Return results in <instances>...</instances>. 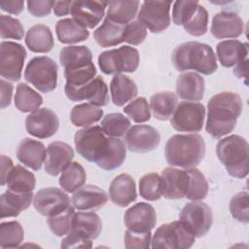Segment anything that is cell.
Here are the masks:
<instances>
[{"mask_svg": "<svg viewBox=\"0 0 249 249\" xmlns=\"http://www.w3.org/2000/svg\"><path fill=\"white\" fill-rule=\"evenodd\" d=\"M242 108V99L235 92L222 91L213 95L207 103L206 132L217 139L231 133Z\"/></svg>", "mask_w": 249, "mask_h": 249, "instance_id": "obj_1", "label": "cell"}, {"mask_svg": "<svg viewBox=\"0 0 249 249\" xmlns=\"http://www.w3.org/2000/svg\"><path fill=\"white\" fill-rule=\"evenodd\" d=\"M171 60L178 71L195 70L203 75H211L218 68L217 58L212 48L196 41L178 45L172 52Z\"/></svg>", "mask_w": 249, "mask_h": 249, "instance_id": "obj_2", "label": "cell"}, {"mask_svg": "<svg viewBox=\"0 0 249 249\" xmlns=\"http://www.w3.org/2000/svg\"><path fill=\"white\" fill-rule=\"evenodd\" d=\"M204 155L205 142L197 133L175 134L167 140L164 148L166 161L171 166L196 167Z\"/></svg>", "mask_w": 249, "mask_h": 249, "instance_id": "obj_3", "label": "cell"}, {"mask_svg": "<svg viewBox=\"0 0 249 249\" xmlns=\"http://www.w3.org/2000/svg\"><path fill=\"white\" fill-rule=\"evenodd\" d=\"M216 154L228 173L245 178L249 171V146L245 138L232 134L222 138L216 145Z\"/></svg>", "mask_w": 249, "mask_h": 249, "instance_id": "obj_4", "label": "cell"}, {"mask_svg": "<svg viewBox=\"0 0 249 249\" xmlns=\"http://www.w3.org/2000/svg\"><path fill=\"white\" fill-rule=\"evenodd\" d=\"M74 143L77 153L82 158L97 163L108 150L109 137L105 136L101 126H87L75 133Z\"/></svg>", "mask_w": 249, "mask_h": 249, "instance_id": "obj_5", "label": "cell"}, {"mask_svg": "<svg viewBox=\"0 0 249 249\" xmlns=\"http://www.w3.org/2000/svg\"><path fill=\"white\" fill-rule=\"evenodd\" d=\"M57 70L56 62L51 57L35 56L25 67L24 79L39 91L48 93L56 88Z\"/></svg>", "mask_w": 249, "mask_h": 249, "instance_id": "obj_6", "label": "cell"}, {"mask_svg": "<svg viewBox=\"0 0 249 249\" xmlns=\"http://www.w3.org/2000/svg\"><path fill=\"white\" fill-rule=\"evenodd\" d=\"M139 60L138 51L130 46L105 51L98 55L99 68L106 75L132 73L138 68Z\"/></svg>", "mask_w": 249, "mask_h": 249, "instance_id": "obj_7", "label": "cell"}, {"mask_svg": "<svg viewBox=\"0 0 249 249\" xmlns=\"http://www.w3.org/2000/svg\"><path fill=\"white\" fill-rule=\"evenodd\" d=\"M195 242L196 236L180 221H173L163 224L156 230L151 247L188 249L191 248Z\"/></svg>", "mask_w": 249, "mask_h": 249, "instance_id": "obj_8", "label": "cell"}, {"mask_svg": "<svg viewBox=\"0 0 249 249\" xmlns=\"http://www.w3.org/2000/svg\"><path fill=\"white\" fill-rule=\"evenodd\" d=\"M205 108L199 102L182 101L177 104L170 124L179 132H198L202 129Z\"/></svg>", "mask_w": 249, "mask_h": 249, "instance_id": "obj_9", "label": "cell"}, {"mask_svg": "<svg viewBox=\"0 0 249 249\" xmlns=\"http://www.w3.org/2000/svg\"><path fill=\"white\" fill-rule=\"evenodd\" d=\"M179 221L196 236L205 235L213 223L211 208L200 200L187 203L180 212Z\"/></svg>", "mask_w": 249, "mask_h": 249, "instance_id": "obj_10", "label": "cell"}, {"mask_svg": "<svg viewBox=\"0 0 249 249\" xmlns=\"http://www.w3.org/2000/svg\"><path fill=\"white\" fill-rule=\"evenodd\" d=\"M25 48L16 42L3 41L0 44V75L8 81L17 82L21 78V72L26 58Z\"/></svg>", "mask_w": 249, "mask_h": 249, "instance_id": "obj_11", "label": "cell"}, {"mask_svg": "<svg viewBox=\"0 0 249 249\" xmlns=\"http://www.w3.org/2000/svg\"><path fill=\"white\" fill-rule=\"evenodd\" d=\"M170 1H144L137 15V20L152 33H160L170 24Z\"/></svg>", "mask_w": 249, "mask_h": 249, "instance_id": "obj_12", "label": "cell"}, {"mask_svg": "<svg viewBox=\"0 0 249 249\" xmlns=\"http://www.w3.org/2000/svg\"><path fill=\"white\" fill-rule=\"evenodd\" d=\"M58 127V117L49 108H39L31 112L25 119L26 131L39 139L52 137L57 132Z\"/></svg>", "mask_w": 249, "mask_h": 249, "instance_id": "obj_13", "label": "cell"}, {"mask_svg": "<svg viewBox=\"0 0 249 249\" xmlns=\"http://www.w3.org/2000/svg\"><path fill=\"white\" fill-rule=\"evenodd\" d=\"M37 212L46 217L56 215L71 205L70 198L61 189L45 188L39 190L33 199Z\"/></svg>", "mask_w": 249, "mask_h": 249, "instance_id": "obj_14", "label": "cell"}, {"mask_svg": "<svg viewBox=\"0 0 249 249\" xmlns=\"http://www.w3.org/2000/svg\"><path fill=\"white\" fill-rule=\"evenodd\" d=\"M124 142L127 149L133 153H147L158 148L160 134L151 125L136 124L127 130Z\"/></svg>", "mask_w": 249, "mask_h": 249, "instance_id": "obj_15", "label": "cell"}, {"mask_svg": "<svg viewBox=\"0 0 249 249\" xmlns=\"http://www.w3.org/2000/svg\"><path fill=\"white\" fill-rule=\"evenodd\" d=\"M108 2L80 0L73 1L70 14L77 22L86 28L92 29L95 27L104 17L105 8Z\"/></svg>", "mask_w": 249, "mask_h": 249, "instance_id": "obj_16", "label": "cell"}, {"mask_svg": "<svg viewBox=\"0 0 249 249\" xmlns=\"http://www.w3.org/2000/svg\"><path fill=\"white\" fill-rule=\"evenodd\" d=\"M124 223L128 230L151 231L157 223L156 210L150 203L138 202L125 211Z\"/></svg>", "mask_w": 249, "mask_h": 249, "instance_id": "obj_17", "label": "cell"}, {"mask_svg": "<svg viewBox=\"0 0 249 249\" xmlns=\"http://www.w3.org/2000/svg\"><path fill=\"white\" fill-rule=\"evenodd\" d=\"M74 158L72 147L61 141L52 142L46 151L45 171L51 176H57L71 162Z\"/></svg>", "mask_w": 249, "mask_h": 249, "instance_id": "obj_18", "label": "cell"}, {"mask_svg": "<svg viewBox=\"0 0 249 249\" xmlns=\"http://www.w3.org/2000/svg\"><path fill=\"white\" fill-rule=\"evenodd\" d=\"M189 175L186 170L166 167L161 171V195L167 199H181L185 197L188 188Z\"/></svg>", "mask_w": 249, "mask_h": 249, "instance_id": "obj_19", "label": "cell"}, {"mask_svg": "<svg viewBox=\"0 0 249 249\" xmlns=\"http://www.w3.org/2000/svg\"><path fill=\"white\" fill-rule=\"evenodd\" d=\"M244 30L242 18L234 12L223 11L216 14L211 22V34L217 39L237 38Z\"/></svg>", "mask_w": 249, "mask_h": 249, "instance_id": "obj_20", "label": "cell"}, {"mask_svg": "<svg viewBox=\"0 0 249 249\" xmlns=\"http://www.w3.org/2000/svg\"><path fill=\"white\" fill-rule=\"evenodd\" d=\"M71 201L78 210L96 211L107 203L108 196L97 186L85 185L73 193Z\"/></svg>", "mask_w": 249, "mask_h": 249, "instance_id": "obj_21", "label": "cell"}, {"mask_svg": "<svg viewBox=\"0 0 249 249\" xmlns=\"http://www.w3.org/2000/svg\"><path fill=\"white\" fill-rule=\"evenodd\" d=\"M109 197L115 205L120 207H126L135 201L137 192L133 178L126 173L116 176L109 187Z\"/></svg>", "mask_w": 249, "mask_h": 249, "instance_id": "obj_22", "label": "cell"}, {"mask_svg": "<svg viewBox=\"0 0 249 249\" xmlns=\"http://www.w3.org/2000/svg\"><path fill=\"white\" fill-rule=\"evenodd\" d=\"M67 98L74 102L88 100L98 107L106 106L109 103L108 87L101 76H97L82 89L67 95Z\"/></svg>", "mask_w": 249, "mask_h": 249, "instance_id": "obj_23", "label": "cell"}, {"mask_svg": "<svg viewBox=\"0 0 249 249\" xmlns=\"http://www.w3.org/2000/svg\"><path fill=\"white\" fill-rule=\"evenodd\" d=\"M45 145L31 138H24L20 141L17 149V158L23 165L33 169L40 170L46 158Z\"/></svg>", "mask_w": 249, "mask_h": 249, "instance_id": "obj_24", "label": "cell"}, {"mask_svg": "<svg viewBox=\"0 0 249 249\" xmlns=\"http://www.w3.org/2000/svg\"><path fill=\"white\" fill-rule=\"evenodd\" d=\"M204 79L196 72H186L178 76L176 93L187 101H199L204 95Z\"/></svg>", "mask_w": 249, "mask_h": 249, "instance_id": "obj_25", "label": "cell"}, {"mask_svg": "<svg viewBox=\"0 0 249 249\" xmlns=\"http://www.w3.org/2000/svg\"><path fill=\"white\" fill-rule=\"evenodd\" d=\"M216 53L219 62L227 68L232 67L248 55V44L235 39L225 40L217 44Z\"/></svg>", "mask_w": 249, "mask_h": 249, "instance_id": "obj_26", "label": "cell"}, {"mask_svg": "<svg viewBox=\"0 0 249 249\" xmlns=\"http://www.w3.org/2000/svg\"><path fill=\"white\" fill-rule=\"evenodd\" d=\"M102 231L100 217L94 212H77L74 214L69 232L77 233L89 239H95Z\"/></svg>", "mask_w": 249, "mask_h": 249, "instance_id": "obj_27", "label": "cell"}, {"mask_svg": "<svg viewBox=\"0 0 249 249\" xmlns=\"http://www.w3.org/2000/svg\"><path fill=\"white\" fill-rule=\"evenodd\" d=\"M33 200V192L17 193L7 190L1 195V219L17 217L27 209Z\"/></svg>", "mask_w": 249, "mask_h": 249, "instance_id": "obj_28", "label": "cell"}, {"mask_svg": "<svg viewBox=\"0 0 249 249\" xmlns=\"http://www.w3.org/2000/svg\"><path fill=\"white\" fill-rule=\"evenodd\" d=\"M138 89L135 82L124 74H116L110 83L112 102L116 106H124L137 95Z\"/></svg>", "mask_w": 249, "mask_h": 249, "instance_id": "obj_29", "label": "cell"}, {"mask_svg": "<svg viewBox=\"0 0 249 249\" xmlns=\"http://www.w3.org/2000/svg\"><path fill=\"white\" fill-rule=\"evenodd\" d=\"M126 24L119 23L105 18L103 23L94 30L93 38L101 48L113 47L124 42Z\"/></svg>", "mask_w": 249, "mask_h": 249, "instance_id": "obj_30", "label": "cell"}, {"mask_svg": "<svg viewBox=\"0 0 249 249\" xmlns=\"http://www.w3.org/2000/svg\"><path fill=\"white\" fill-rule=\"evenodd\" d=\"M25 45L33 53L51 52L54 41L50 27L40 23L31 26L25 35Z\"/></svg>", "mask_w": 249, "mask_h": 249, "instance_id": "obj_31", "label": "cell"}, {"mask_svg": "<svg viewBox=\"0 0 249 249\" xmlns=\"http://www.w3.org/2000/svg\"><path fill=\"white\" fill-rule=\"evenodd\" d=\"M55 33L60 43L69 45L86 41L89 36V31L73 18L59 19L55 24Z\"/></svg>", "mask_w": 249, "mask_h": 249, "instance_id": "obj_32", "label": "cell"}, {"mask_svg": "<svg viewBox=\"0 0 249 249\" xmlns=\"http://www.w3.org/2000/svg\"><path fill=\"white\" fill-rule=\"evenodd\" d=\"M139 4L140 3L137 0L110 1L108 2L106 18L119 23L127 24V22H131L136 17Z\"/></svg>", "mask_w": 249, "mask_h": 249, "instance_id": "obj_33", "label": "cell"}, {"mask_svg": "<svg viewBox=\"0 0 249 249\" xmlns=\"http://www.w3.org/2000/svg\"><path fill=\"white\" fill-rule=\"evenodd\" d=\"M150 105L156 119L166 121L171 118L176 109L177 96L172 91H160L151 96Z\"/></svg>", "mask_w": 249, "mask_h": 249, "instance_id": "obj_34", "label": "cell"}, {"mask_svg": "<svg viewBox=\"0 0 249 249\" xmlns=\"http://www.w3.org/2000/svg\"><path fill=\"white\" fill-rule=\"evenodd\" d=\"M126 157V148L124 142L119 137L109 136V147L105 156L96 163L104 170H114L119 168Z\"/></svg>", "mask_w": 249, "mask_h": 249, "instance_id": "obj_35", "label": "cell"}, {"mask_svg": "<svg viewBox=\"0 0 249 249\" xmlns=\"http://www.w3.org/2000/svg\"><path fill=\"white\" fill-rule=\"evenodd\" d=\"M7 190L17 193L33 192L36 186L35 175L21 165H16L7 179Z\"/></svg>", "mask_w": 249, "mask_h": 249, "instance_id": "obj_36", "label": "cell"}, {"mask_svg": "<svg viewBox=\"0 0 249 249\" xmlns=\"http://www.w3.org/2000/svg\"><path fill=\"white\" fill-rule=\"evenodd\" d=\"M103 110L91 103L75 105L70 112V121L75 126H89L101 120Z\"/></svg>", "mask_w": 249, "mask_h": 249, "instance_id": "obj_37", "label": "cell"}, {"mask_svg": "<svg viewBox=\"0 0 249 249\" xmlns=\"http://www.w3.org/2000/svg\"><path fill=\"white\" fill-rule=\"evenodd\" d=\"M43 104V97L29 86L20 83L17 86L15 94V106L23 113L33 112Z\"/></svg>", "mask_w": 249, "mask_h": 249, "instance_id": "obj_38", "label": "cell"}, {"mask_svg": "<svg viewBox=\"0 0 249 249\" xmlns=\"http://www.w3.org/2000/svg\"><path fill=\"white\" fill-rule=\"evenodd\" d=\"M59 62L64 69L84 65L92 62V53L86 46H67L60 50Z\"/></svg>", "mask_w": 249, "mask_h": 249, "instance_id": "obj_39", "label": "cell"}, {"mask_svg": "<svg viewBox=\"0 0 249 249\" xmlns=\"http://www.w3.org/2000/svg\"><path fill=\"white\" fill-rule=\"evenodd\" d=\"M87 180V173L83 165L78 161L71 162L59 177V185L67 193H74L84 186Z\"/></svg>", "mask_w": 249, "mask_h": 249, "instance_id": "obj_40", "label": "cell"}, {"mask_svg": "<svg viewBox=\"0 0 249 249\" xmlns=\"http://www.w3.org/2000/svg\"><path fill=\"white\" fill-rule=\"evenodd\" d=\"M187 172L189 175V182L185 197L193 201L204 199L207 196L209 187L204 174L195 167L187 168Z\"/></svg>", "mask_w": 249, "mask_h": 249, "instance_id": "obj_41", "label": "cell"}, {"mask_svg": "<svg viewBox=\"0 0 249 249\" xmlns=\"http://www.w3.org/2000/svg\"><path fill=\"white\" fill-rule=\"evenodd\" d=\"M24 238V231L18 221L3 222L0 224V247L16 248L20 245Z\"/></svg>", "mask_w": 249, "mask_h": 249, "instance_id": "obj_42", "label": "cell"}, {"mask_svg": "<svg viewBox=\"0 0 249 249\" xmlns=\"http://www.w3.org/2000/svg\"><path fill=\"white\" fill-rule=\"evenodd\" d=\"M130 120L121 113H110L103 117L101 128L105 135L110 137H121L130 127Z\"/></svg>", "mask_w": 249, "mask_h": 249, "instance_id": "obj_43", "label": "cell"}, {"mask_svg": "<svg viewBox=\"0 0 249 249\" xmlns=\"http://www.w3.org/2000/svg\"><path fill=\"white\" fill-rule=\"evenodd\" d=\"M183 27L192 36L204 35L208 27V12L206 9L198 4L195 12L183 23Z\"/></svg>", "mask_w": 249, "mask_h": 249, "instance_id": "obj_44", "label": "cell"}, {"mask_svg": "<svg viewBox=\"0 0 249 249\" xmlns=\"http://www.w3.org/2000/svg\"><path fill=\"white\" fill-rule=\"evenodd\" d=\"M139 194L146 200H159L162 196L160 176L156 172L143 175L139 180Z\"/></svg>", "mask_w": 249, "mask_h": 249, "instance_id": "obj_45", "label": "cell"}, {"mask_svg": "<svg viewBox=\"0 0 249 249\" xmlns=\"http://www.w3.org/2000/svg\"><path fill=\"white\" fill-rule=\"evenodd\" d=\"M74 214H75L74 207L70 205L68 208H66L62 212L56 215L48 217L47 224L50 230L52 231V232L54 235L59 237L65 234H68L71 230Z\"/></svg>", "mask_w": 249, "mask_h": 249, "instance_id": "obj_46", "label": "cell"}, {"mask_svg": "<svg viewBox=\"0 0 249 249\" xmlns=\"http://www.w3.org/2000/svg\"><path fill=\"white\" fill-rule=\"evenodd\" d=\"M123 110L133 122L138 124L148 122L151 119L150 106L145 97L135 98L124 106Z\"/></svg>", "mask_w": 249, "mask_h": 249, "instance_id": "obj_47", "label": "cell"}, {"mask_svg": "<svg viewBox=\"0 0 249 249\" xmlns=\"http://www.w3.org/2000/svg\"><path fill=\"white\" fill-rule=\"evenodd\" d=\"M230 212L231 216L243 224L249 221V202L248 193L240 192L234 195L230 201Z\"/></svg>", "mask_w": 249, "mask_h": 249, "instance_id": "obj_48", "label": "cell"}, {"mask_svg": "<svg viewBox=\"0 0 249 249\" xmlns=\"http://www.w3.org/2000/svg\"><path fill=\"white\" fill-rule=\"evenodd\" d=\"M0 35L3 39L21 40L24 35V29L18 18L0 15Z\"/></svg>", "mask_w": 249, "mask_h": 249, "instance_id": "obj_49", "label": "cell"}, {"mask_svg": "<svg viewBox=\"0 0 249 249\" xmlns=\"http://www.w3.org/2000/svg\"><path fill=\"white\" fill-rule=\"evenodd\" d=\"M124 247L127 249L132 248H144L151 247V231H137L132 230H126L124 233Z\"/></svg>", "mask_w": 249, "mask_h": 249, "instance_id": "obj_50", "label": "cell"}, {"mask_svg": "<svg viewBox=\"0 0 249 249\" xmlns=\"http://www.w3.org/2000/svg\"><path fill=\"white\" fill-rule=\"evenodd\" d=\"M198 1H176L172 9V20L176 25H183L187 18L195 12Z\"/></svg>", "mask_w": 249, "mask_h": 249, "instance_id": "obj_51", "label": "cell"}, {"mask_svg": "<svg viewBox=\"0 0 249 249\" xmlns=\"http://www.w3.org/2000/svg\"><path fill=\"white\" fill-rule=\"evenodd\" d=\"M147 37L146 27L138 20H132L126 24L124 42L133 46L140 45Z\"/></svg>", "mask_w": 249, "mask_h": 249, "instance_id": "obj_52", "label": "cell"}, {"mask_svg": "<svg viewBox=\"0 0 249 249\" xmlns=\"http://www.w3.org/2000/svg\"><path fill=\"white\" fill-rule=\"evenodd\" d=\"M28 12L38 18H43L46 16H49L52 12V9H53L54 1L51 0H29L26 2Z\"/></svg>", "mask_w": 249, "mask_h": 249, "instance_id": "obj_53", "label": "cell"}, {"mask_svg": "<svg viewBox=\"0 0 249 249\" xmlns=\"http://www.w3.org/2000/svg\"><path fill=\"white\" fill-rule=\"evenodd\" d=\"M61 248H91V239L86 238L77 233L69 232L60 243Z\"/></svg>", "mask_w": 249, "mask_h": 249, "instance_id": "obj_54", "label": "cell"}, {"mask_svg": "<svg viewBox=\"0 0 249 249\" xmlns=\"http://www.w3.org/2000/svg\"><path fill=\"white\" fill-rule=\"evenodd\" d=\"M0 8L4 12H7L13 15H19L24 9V1L22 0L1 1Z\"/></svg>", "mask_w": 249, "mask_h": 249, "instance_id": "obj_55", "label": "cell"}, {"mask_svg": "<svg viewBox=\"0 0 249 249\" xmlns=\"http://www.w3.org/2000/svg\"><path fill=\"white\" fill-rule=\"evenodd\" d=\"M13 93V85L1 79V108L4 109L11 104Z\"/></svg>", "mask_w": 249, "mask_h": 249, "instance_id": "obj_56", "label": "cell"}, {"mask_svg": "<svg viewBox=\"0 0 249 249\" xmlns=\"http://www.w3.org/2000/svg\"><path fill=\"white\" fill-rule=\"evenodd\" d=\"M13 168H14L13 160L9 157L2 155L1 156V186L6 185L8 176Z\"/></svg>", "mask_w": 249, "mask_h": 249, "instance_id": "obj_57", "label": "cell"}, {"mask_svg": "<svg viewBox=\"0 0 249 249\" xmlns=\"http://www.w3.org/2000/svg\"><path fill=\"white\" fill-rule=\"evenodd\" d=\"M73 1H54L53 13L56 17L66 16L71 11Z\"/></svg>", "mask_w": 249, "mask_h": 249, "instance_id": "obj_58", "label": "cell"}, {"mask_svg": "<svg viewBox=\"0 0 249 249\" xmlns=\"http://www.w3.org/2000/svg\"><path fill=\"white\" fill-rule=\"evenodd\" d=\"M247 62H248V58H245L242 61L235 64V67L233 68V74L237 78L239 79L247 78Z\"/></svg>", "mask_w": 249, "mask_h": 249, "instance_id": "obj_59", "label": "cell"}]
</instances>
